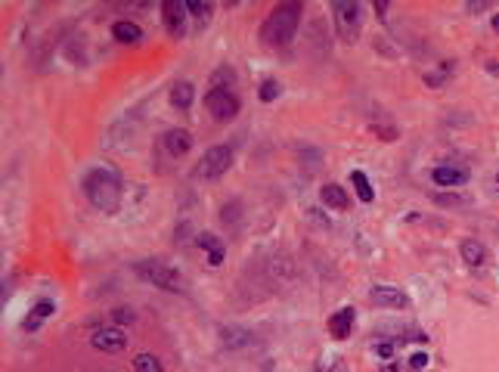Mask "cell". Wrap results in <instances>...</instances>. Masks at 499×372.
Masks as SVG:
<instances>
[{
  "label": "cell",
  "mask_w": 499,
  "mask_h": 372,
  "mask_svg": "<svg viewBox=\"0 0 499 372\" xmlns=\"http://www.w3.org/2000/svg\"><path fill=\"white\" fill-rule=\"evenodd\" d=\"M84 196L93 208H99L103 214H115L121 208V180L115 170L109 168H93L84 177Z\"/></svg>",
  "instance_id": "1"
},
{
  "label": "cell",
  "mask_w": 499,
  "mask_h": 372,
  "mask_svg": "<svg viewBox=\"0 0 499 372\" xmlns=\"http://www.w3.org/2000/svg\"><path fill=\"white\" fill-rule=\"evenodd\" d=\"M301 22V4H279L261 25V41L267 46H285Z\"/></svg>",
  "instance_id": "2"
},
{
  "label": "cell",
  "mask_w": 499,
  "mask_h": 372,
  "mask_svg": "<svg viewBox=\"0 0 499 372\" xmlns=\"http://www.w3.org/2000/svg\"><path fill=\"white\" fill-rule=\"evenodd\" d=\"M134 270H137L140 279H146V283L155 285V289H165V292H174V294L186 292V276L177 267H171L168 261H161V258L137 261Z\"/></svg>",
  "instance_id": "3"
},
{
  "label": "cell",
  "mask_w": 499,
  "mask_h": 372,
  "mask_svg": "<svg viewBox=\"0 0 499 372\" xmlns=\"http://www.w3.org/2000/svg\"><path fill=\"white\" fill-rule=\"evenodd\" d=\"M332 19H335V28H338L341 41L354 44L357 37H360V4H357V0H335Z\"/></svg>",
  "instance_id": "4"
},
{
  "label": "cell",
  "mask_w": 499,
  "mask_h": 372,
  "mask_svg": "<svg viewBox=\"0 0 499 372\" xmlns=\"http://www.w3.org/2000/svg\"><path fill=\"white\" fill-rule=\"evenodd\" d=\"M205 108L211 112L214 121H230L239 115V97L227 87H211L205 93Z\"/></svg>",
  "instance_id": "5"
},
{
  "label": "cell",
  "mask_w": 499,
  "mask_h": 372,
  "mask_svg": "<svg viewBox=\"0 0 499 372\" xmlns=\"http://www.w3.org/2000/svg\"><path fill=\"white\" fill-rule=\"evenodd\" d=\"M233 165V152L230 146H211L205 155H202L199 168H196V177H205V180H217V177H223Z\"/></svg>",
  "instance_id": "6"
},
{
  "label": "cell",
  "mask_w": 499,
  "mask_h": 372,
  "mask_svg": "<svg viewBox=\"0 0 499 372\" xmlns=\"http://www.w3.org/2000/svg\"><path fill=\"white\" fill-rule=\"evenodd\" d=\"M90 345L103 354H118L128 347V335H124L121 326H97L90 335Z\"/></svg>",
  "instance_id": "7"
},
{
  "label": "cell",
  "mask_w": 499,
  "mask_h": 372,
  "mask_svg": "<svg viewBox=\"0 0 499 372\" xmlns=\"http://www.w3.org/2000/svg\"><path fill=\"white\" fill-rule=\"evenodd\" d=\"M186 4H180V0H165L161 4V22H165V28H168V35L171 37H180L186 35Z\"/></svg>",
  "instance_id": "8"
},
{
  "label": "cell",
  "mask_w": 499,
  "mask_h": 372,
  "mask_svg": "<svg viewBox=\"0 0 499 372\" xmlns=\"http://www.w3.org/2000/svg\"><path fill=\"white\" fill-rule=\"evenodd\" d=\"M369 298L376 301L378 307H388V310H403L409 307V298L403 294L400 289H394V285H376V289L369 292Z\"/></svg>",
  "instance_id": "9"
},
{
  "label": "cell",
  "mask_w": 499,
  "mask_h": 372,
  "mask_svg": "<svg viewBox=\"0 0 499 372\" xmlns=\"http://www.w3.org/2000/svg\"><path fill=\"white\" fill-rule=\"evenodd\" d=\"M431 180L438 186H447V190H453V186H465V183H469V168L441 165V168L431 170Z\"/></svg>",
  "instance_id": "10"
},
{
  "label": "cell",
  "mask_w": 499,
  "mask_h": 372,
  "mask_svg": "<svg viewBox=\"0 0 499 372\" xmlns=\"http://www.w3.org/2000/svg\"><path fill=\"white\" fill-rule=\"evenodd\" d=\"M459 258H462L469 267H484L490 261V252L487 245L481 242V239H462V245H459Z\"/></svg>",
  "instance_id": "11"
},
{
  "label": "cell",
  "mask_w": 499,
  "mask_h": 372,
  "mask_svg": "<svg viewBox=\"0 0 499 372\" xmlns=\"http://www.w3.org/2000/svg\"><path fill=\"white\" fill-rule=\"evenodd\" d=\"M354 320H357L354 307H341V310H335V314L329 316V332H332V338L345 341V338L350 335V332H354Z\"/></svg>",
  "instance_id": "12"
},
{
  "label": "cell",
  "mask_w": 499,
  "mask_h": 372,
  "mask_svg": "<svg viewBox=\"0 0 499 372\" xmlns=\"http://www.w3.org/2000/svg\"><path fill=\"white\" fill-rule=\"evenodd\" d=\"M161 140H165V149L174 155V159H180V155L192 149V137H190V130H183V128H171Z\"/></svg>",
  "instance_id": "13"
},
{
  "label": "cell",
  "mask_w": 499,
  "mask_h": 372,
  "mask_svg": "<svg viewBox=\"0 0 499 372\" xmlns=\"http://www.w3.org/2000/svg\"><path fill=\"white\" fill-rule=\"evenodd\" d=\"M319 199L329 208H335V211H347V205H350V196L345 192V186H338V183H326L319 190Z\"/></svg>",
  "instance_id": "14"
},
{
  "label": "cell",
  "mask_w": 499,
  "mask_h": 372,
  "mask_svg": "<svg viewBox=\"0 0 499 372\" xmlns=\"http://www.w3.org/2000/svg\"><path fill=\"white\" fill-rule=\"evenodd\" d=\"M112 37L118 44H140V41H143V28H140L137 22H130V19H118L112 25Z\"/></svg>",
  "instance_id": "15"
},
{
  "label": "cell",
  "mask_w": 499,
  "mask_h": 372,
  "mask_svg": "<svg viewBox=\"0 0 499 372\" xmlns=\"http://www.w3.org/2000/svg\"><path fill=\"white\" fill-rule=\"evenodd\" d=\"M171 106L186 112V108L192 106V84L190 81H177L174 87H171Z\"/></svg>",
  "instance_id": "16"
},
{
  "label": "cell",
  "mask_w": 499,
  "mask_h": 372,
  "mask_svg": "<svg viewBox=\"0 0 499 372\" xmlns=\"http://www.w3.org/2000/svg\"><path fill=\"white\" fill-rule=\"evenodd\" d=\"M350 183H354V190H357V196H360V202H372V199H376V190H372L369 177H366L363 170H350Z\"/></svg>",
  "instance_id": "17"
},
{
  "label": "cell",
  "mask_w": 499,
  "mask_h": 372,
  "mask_svg": "<svg viewBox=\"0 0 499 372\" xmlns=\"http://www.w3.org/2000/svg\"><path fill=\"white\" fill-rule=\"evenodd\" d=\"M53 310H56V304H53L50 298L37 301V304H35V316H28V320L22 323V326H25V329H37V326H41V320H47V316H50Z\"/></svg>",
  "instance_id": "18"
},
{
  "label": "cell",
  "mask_w": 499,
  "mask_h": 372,
  "mask_svg": "<svg viewBox=\"0 0 499 372\" xmlns=\"http://www.w3.org/2000/svg\"><path fill=\"white\" fill-rule=\"evenodd\" d=\"M221 341L227 347H242V345H252V335H248L245 329H230V326H223V329H221Z\"/></svg>",
  "instance_id": "19"
},
{
  "label": "cell",
  "mask_w": 499,
  "mask_h": 372,
  "mask_svg": "<svg viewBox=\"0 0 499 372\" xmlns=\"http://www.w3.org/2000/svg\"><path fill=\"white\" fill-rule=\"evenodd\" d=\"M134 372H165L161 360L155 354H137L134 356Z\"/></svg>",
  "instance_id": "20"
},
{
  "label": "cell",
  "mask_w": 499,
  "mask_h": 372,
  "mask_svg": "<svg viewBox=\"0 0 499 372\" xmlns=\"http://www.w3.org/2000/svg\"><path fill=\"white\" fill-rule=\"evenodd\" d=\"M450 72H453V66H450V62H443L438 72H428V75H425V84H428V87H441V84L447 81Z\"/></svg>",
  "instance_id": "21"
},
{
  "label": "cell",
  "mask_w": 499,
  "mask_h": 372,
  "mask_svg": "<svg viewBox=\"0 0 499 372\" xmlns=\"http://www.w3.org/2000/svg\"><path fill=\"white\" fill-rule=\"evenodd\" d=\"M279 90H283V87H279V81H273V78H267V81L261 84V99H264V103H273V99L279 97Z\"/></svg>",
  "instance_id": "22"
},
{
  "label": "cell",
  "mask_w": 499,
  "mask_h": 372,
  "mask_svg": "<svg viewBox=\"0 0 499 372\" xmlns=\"http://www.w3.org/2000/svg\"><path fill=\"white\" fill-rule=\"evenodd\" d=\"M199 245L205 248L208 254H217V252H223V245L217 242V236H214V232H202V236H199Z\"/></svg>",
  "instance_id": "23"
},
{
  "label": "cell",
  "mask_w": 499,
  "mask_h": 372,
  "mask_svg": "<svg viewBox=\"0 0 499 372\" xmlns=\"http://www.w3.org/2000/svg\"><path fill=\"white\" fill-rule=\"evenodd\" d=\"M112 320L121 323V326H128V323L137 320V310H134V307H115V310H112Z\"/></svg>",
  "instance_id": "24"
},
{
  "label": "cell",
  "mask_w": 499,
  "mask_h": 372,
  "mask_svg": "<svg viewBox=\"0 0 499 372\" xmlns=\"http://www.w3.org/2000/svg\"><path fill=\"white\" fill-rule=\"evenodd\" d=\"M186 10L196 16V19H208V13H211V4H202V0H186Z\"/></svg>",
  "instance_id": "25"
},
{
  "label": "cell",
  "mask_w": 499,
  "mask_h": 372,
  "mask_svg": "<svg viewBox=\"0 0 499 372\" xmlns=\"http://www.w3.org/2000/svg\"><path fill=\"white\" fill-rule=\"evenodd\" d=\"M394 351H397V345H394V341H378V345H376V354H378V360H391V356H394Z\"/></svg>",
  "instance_id": "26"
},
{
  "label": "cell",
  "mask_w": 499,
  "mask_h": 372,
  "mask_svg": "<svg viewBox=\"0 0 499 372\" xmlns=\"http://www.w3.org/2000/svg\"><path fill=\"white\" fill-rule=\"evenodd\" d=\"M409 363H412V369H425V366H428V354H422V351L412 354V356H409Z\"/></svg>",
  "instance_id": "27"
},
{
  "label": "cell",
  "mask_w": 499,
  "mask_h": 372,
  "mask_svg": "<svg viewBox=\"0 0 499 372\" xmlns=\"http://www.w3.org/2000/svg\"><path fill=\"white\" fill-rule=\"evenodd\" d=\"M438 202H441V205H459L462 199H459V196H441Z\"/></svg>",
  "instance_id": "28"
},
{
  "label": "cell",
  "mask_w": 499,
  "mask_h": 372,
  "mask_svg": "<svg viewBox=\"0 0 499 372\" xmlns=\"http://www.w3.org/2000/svg\"><path fill=\"white\" fill-rule=\"evenodd\" d=\"M490 72H493V75H499V66H496V62H493V66H490Z\"/></svg>",
  "instance_id": "29"
},
{
  "label": "cell",
  "mask_w": 499,
  "mask_h": 372,
  "mask_svg": "<svg viewBox=\"0 0 499 372\" xmlns=\"http://www.w3.org/2000/svg\"><path fill=\"white\" fill-rule=\"evenodd\" d=\"M493 28H496V31H499V16H496V19H493Z\"/></svg>",
  "instance_id": "30"
},
{
  "label": "cell",
  "mask_w": 499,
  "mask_h": 372,
  "mask_svg": "<svg viewBox=\"0 0 499 372\" xmlns=\"http://www.w3.org/2000/svg\"><path fill=\"white\" fill-rule=\"evenodd\" d=\"M496 183H499V174H496Z\"/></svg>",
  "instance_id": "31"
}]
</instances>
